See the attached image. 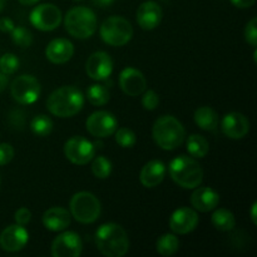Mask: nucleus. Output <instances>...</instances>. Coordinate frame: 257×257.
Masks as SVG:
<instances>
[{
  "mask_svg": "<svg viewBox=\"0 0 257 257\" xmlns=\"http://www.w3.org/2000/svg\"><path fill=\"white\" fill-rule=\"evenodd\" d=\"M29 240V233L22 225H10L0 233V246L8 252L20 251Z\"/></svg>",
  "mask_w": 257,
  "mask_h": 257,
  "instance_id": "nucleus-14",
  "label": "nucleus"
},
{
  "mask_svg": "<svg viewBox=\"0 0 257 257\" xmlns=\"http://www.w3.org/2000/svg\"><path fill=\"white\" fill-rule=\"evenodd\" d=\"M171 178L186 190L198 187L203 181V171L200 163L192 157L178 156L168 166Z\"/></svg>",
  "mask_w": 257,
  "mask_h": 257,
  "instance_id": "nucleus-3",
  "label": "nucleus"
},
{
  "mask_svg": "<svg viewBox=\"0 0 257 257\" xmlns=\"http://www.w3.org/2000/svg\"><path fill=\"white\" fill-rule=\"evenodd\" d=\"M158 104H160V97H158V94L155 90H147L143 94L142 105L145 109L153 110L158 107Z\"/></svg>",
  "mask_w": 257,
  "mask_h": 257,
  "instance_id": "nucleus-34",
  "label": "nucleus"
},
{
  "mask_svg": "<svg viewBox=\"0 0 257 257\" xmlns=\"http://www.w3.org/2000/svg\"><path fill=\"white\" fill-rule=\"evenodd\" d=\"M92 3L95 5V7L104 9V8L110 7V5L114 3V0H92Z\"/></svg>",
  "mask_w": 257,
  "mask_h": 257,
  "instance_id": "nucleus-40",
  "label": "nucleus"
},
{
  "mask_svg": "<svg viewBox=\"0 0 257 257\" xmlns=\"http://www.w3.org/2000/svg\"><path fill=\"white\" fill-rule=\"evenodd\" d=\"M75 2H80V0H75Z\"/></svg>",
  "mask_w": 257,
  "mask_h": 257,
  "instance_id": "nucleus-45",
  "label": "nucleus"
},
{
  "mask_svg": "<svg viewBox=\"0 0 257 257\" xmlns=\"http://www.w3.org/2000/svg\"><path fill=\"white\" fill-rule=\"evenodd\" d=\"M119 87L123 92L131 97L141 95L146 90L147 80L145 75L135 68H125L119 74Z\"/></svg>",
  "mask_w": 257,
  "mask_h": 257,
  "instance_id": "nucleus-16",
  "label": "nucleus"
},
{
  "mask_svg": "<svg viewBox=\"0 0 257 257\" xmlns=\"http://www.w3.org/2000/svg\"><path fill=\"white\" fill-rule=\"evenodd\" d=\"M12 39L14 42V44H17L18 47L28 48L33 43V34L27 28L15 27L12 30Z\"/></svg>",
  "mask_w": 257,
  "mask_h": 257,
  "instance_id": "nucleus-30",
  "label": "nucleus"
},
{
  "mask_svg": "<svg viewBox=\"0 0 257 257\" xmlns=\"http://www.w3.org/2000/svg\"><path fill=\"white\" fill-rule=\"evenodd\" d=\"M83 242L79 235L65 231L54 238L52 243V255L54 257H78L82 255Z\"/></svg>",
  "mask_w": 257,
  "mask_h": 257,
  "instance_id": "nucleus-12",
  "label": "nucleus"
},
{
  "mask_svg": "<svg viewBox=\"0 0 257 257\" xmlns=\"http://www.w3.org/2000/svg\"><path fill=\"white\" fill-rule=\"evenodd\" d=\"M73 54H74V45L64 38L53 39L45 49L48 60L54 64H64L72 59Z\"/></svg>",
  "mask_w": 257,
  "mask_h": 257,
  "instance_id": "nucleus-19",
  "label": "nucleus"
},
{
  "mask_svg": "<svg viewBox=\"0 0 257 257\" xmlns=\"http://www.w3.org/2000/svg\"><path fill=\"white\" fill-rule=\"evenodd\" d=\"M42 87L39 80L30 74H23L15 78L10 85V93L15 102L28 105L34 103L39 98Z\"/></svg>",
  "mask_w": 257,
  "mask_h": 257,
  "instance_id": "nucleus-8",
  "label": "nucleus"
},
{
  "mask_svg": "<svg viewBox=\"0 0 257 257\" xmlns=\"http://www.w3.org/2000/svg\"><path fill=\"white\" fill-rule=\"evenodd\" d=\"M84 105V95L73 85H65L55 89L47 99V108L53 115L59 118H69L82 110Z\"/></svg>",
  "mask_w": 257,
  "mask_h": 257,
  "instance_id": "nucleus-1",
  "label": "nucleus"
},
{
  "mask_svg": "<svg viewBox=\"0 0 257 257\" xmlns=\"http://www.w3.org/2000/svg\"><path fill=\"white\" fill-rule=\"evenodd\" d=\"M245 39L252 47L257 45V19L253 18L247 23L245 28Z\"/></svg>",
  "mask_w": 257,
  "mask_h": 257,
  "instance_id": "nucleus-35",
  "label": "nucleus"
},
{
  "mask_svg": "<svg viewBox=\"0 0 257 257\" xmlns=\"http://www.w3.org/2000/svg\"><path fill=\"white\" fill-rule=\"evenodd\" d=\"M218 202H220V196L211 187H196L191 195V205L200 212H210L215 210Z\"/></svg>",
  "mask_w": 257,
  "mask_h": 257,
  "instance_id": "nucleus-20",
  "label": "nucleus"
},
{
  "mask_svg": "<svg viewBox=\"0 0 257 257\" xmlns=\"http://www.w3.org/2000/svg\"><path fill=\"white\" fill-rule=\"evenodd\" d=\"M8 83H9V79H8V75L4 74V73L0 72V92H3V90L7 88Z\"/></svg>",
  "mask_w": 257,
  "mask_h": 257,
  "instance_id": "nucleus-41",
  "label": "nucleus"
},
{
  "mask_svg": "<svg viewBox=\"0 0 257 257\" xmlns=\"http://www.w3.org/2000/svg\"><path fill=\"white\" fill-rule=\"evenodd\" d=\"M92 172L99 180H105L109 177L110 172H112V163L104 156H98L93 160Z\"/></svg>",
  "mask_w": 257,
  "mask_h": 257,
  "instance_id": "nucleus-29",
  "label": "nucleus"
},
{
  "mask_svg": "<svg viewBox=\"0 0 257 257\" xmlns=\"http://www.w3.org/2000/svg\"><path fill=\"white\" fill-rule=\"evenodd\" d=\"M208 142L203 136L191 135L187 138V151L192 157L203 158L208 153Z\"/></svg>",
  "mask_w": 257,
  "mask_h": 257,
  "instance_id": "nucleus-25",
  "label": "nucleus"
},
{
  "mask_svg": "<svg viewBox=\"0 0 257 257\" xmlns=\"http://www.w3.org/2000/svg\"><path fill=\"white\" fill-rule=\"evenodd\" d=\"M221 128L223 135L231 140H241L250 131V122L242 113L231 112L223 117Z\"/></svg>",
  "mask_w": 257,
  "mask_h": 257,
  "instance_id": "nucleus-17",
  "label": "nucleus"
},
{
  "mask_svg": "<svg viewBox=\"0 0 257 257\" xmlns=\"http://www.w3.org/2000/svg\"><path fill=\"white\" fill-rule=\"evenodd\" d=\"M212 225L220 231H231L236 225L235 216L226 208H218L212 215Z\"/></svg>",
  "mask_w": 257,
  "mask_h": 257,
  "instance_id": "nucleus-24",
  "label": "nucleus"
},
{
  "mask_svg": "<svg viewBox=\"0 0 257 257\" xmlns=\"http://www.w3.org/2000/svg\"><path fill=\"white\" fill-rule=\"evenodd\" d=\"M256 210H257V203L253 202L252 207H251V220H252L253 225H257V217H256Z\"/></svg>",
  "mask_w": 257,
  "mask_h": 257,
  "instance_id": "nucleus-42",
  "label": "nucleus"
},
{
  "mask_svg": "<svg viewBox=\"0 0 257 257\" xmlns=\"http://www.w3.org/2000/svg\"><path fill=\"white\" fill-rule=\"evenodd\" d=\"M115 142L120 146L122 148H131L136 145V133L133 132L130 128H119L118 131H115Z\"/></svg>",
  "mask_w": 257,
  "mask_h": 257,
  "instance_id": "nucleus-31",
  "label": "nucleus"
},
{
  "mask_svg": "<svg viewBox=\"0 0 257 257\" xmlns=\"http://www.w3.org/2000/svg\"><path fill=\"white\" fill-rule=\"evenodd\" d=\"M153 140L162 150L173 151L185 141V128L173 115H162L153 124Z\"/></svg>",
  "mask_w": 257,
  "mask_h": 257,
  "instance_id": "nucleus-4",
  "label": "nucleus"
},
{
  "mask_svg": "<svg viewBox=\"0 0 257 257\" xmlns=\"http://www.w3.org/2000/svg\"><path fill=\"white\" fill-rule=\"evenodd\" d=\"M256 0H231L235 7L240 8V9H247V8H251L253 4H255Z\"/></svg>",
  "mask_w": 257,
  "mask_h": 257,
  "instance_id": "nucleus-39",
  "label": "nucleus"
},
{
  "mask_svg": "<svg viewBox=\"0 0 257 257\" xmlns=\"http://www.w3.org/2000/svg\"><path fill=\"white\" fill-rule=\"evenodd\" d=\"M95 147L90 141L82 136H74L69 138L64 145V155L68 161L78 166L87 165L93 160Z\"/></svg>",
  "mask_w": 257,
  "mask_h": 257,
  "instance_id": "nucleus-9",
  "label": "nucleus"
},
{
  "mask_svg": "<svg viewBox=\"0 0 257 257\" xmlns=\"http://www.w3.org/2000/svg\"><path fill=\"white\" fill-rule=\"evenodd\" d=\"M39 2V0H19L20 4L23 5H27V7H30V5H34L37 4V3Z\"/></svg>",
  "mask_w": 257,
  "mask_h": 257,
  "instance_id": "nucleus-43",
  "label": "nucleus"
},
{
  "mask_svg": "<svg viewBox=\"0 0 257 257\" xmlns=\"http://www.w3.org/2000/svg\"><path fill=\"white\" fill-rule=\"evenodd\" d=\"M8 120H9V124L14 130H23L25 125V113L20 109L12 110L9 113V115H8Z\"/></svg>",
  "mask_w": 257,
  "mask_h": 257,
  "instance_id": "nucleus-33",
  "label": "nucleus"
},
{
  "mask_svg": "<svg viewBox=\"0 0 257 257\" xmlns=\"http://www.w3.org/2000/svg\"><path fill=\"white\" fill-rule=\"evenodd\" d=\"M14 157V148L9 143H0V166H5Z\"/></svg>",
  "mask_w": 257,
  "mask_h": 257,
  "instance_id": "nucleus-36",
  "label": "nucleus"
},
{
  "mask_svg": "<svg viewBox=\"0 0 257 257\" xmlns=\"http://www.w3.org/2000/svg\"><path fill=\"white\" fill-rule=\"evenodd\" d=\"M14 28L15 25L12 19H9V18H3V19H0V30L3 33H12V30Z\"/></svg>",
  "mask_w": 257,
  "mask_h": 257,
  "instance_id": "nucleus-38",
  "label": "nucleus"
},
{
  "mask_svg": "<svg viewBox=\"0 0 257 257\" xmlns=\"http://www.w3.org/2000/svg\"><path fill=\"white\" fill-rule=\"evenodd\" d=\"M95 243L102 255L122 257L130 248V240L124 228L118 223H104L95 232Z\"/></svg>",
  "mask_w": 257,
  "mask_h": 257,
  "instance_id": "nucleus-2",
  "label": "nucleus"
},
{
  "mask_svg": "<svg viewBox=\"0 0 257 257\" xmlns=\"http://www.w3.org/2000/svg\"><path fill=\"white\" fill-rule=\"evenodd\" d=\"M67 32L77 39H88L97 30V17L87 7L72 8L64 19Z\"/></svg>",
  "mask_w": 257,
  "mask_h": 257,
  "instance_id": "nucleus-5",
  "label": "nucleus"
},
{
  "mask_svg": "<svg viewBox=\"0 0 257 257\" xmlns=\"http://www.w3.org/2000/svg\"><path fill=\"white\" fill-rule=\"evenodd\" d=\"M14 218L15 222H17L18 225L25 226L30 222V220H32V212H30L27 207H20L19 210L15 212Z\"/></svg>",
  "mask_w": 257,
  "mask_h": 257,
  "instance_id": "nucleus-37",
  "label": "nucleus"
},
{
  "mask_svg": "<svg viewBox=\"0 0 257 257\" xmlns=\"http://www.w3.org/2000/svg\"><path fill=\"white\" fill-rule=\"evenodd\" d=\"M87 74L94 80H105L113 70V62L105 52H95L90 54L85 64Z\"/></svg>",
  "mask_w": 257,
  "mask_h": 257,
  "instance_id": "nucleus-15",
  "label": "nucleus"
},
{
  "mask_svg": "<svg viewBox=\"0 0 257 257\" xmlns=\"http://www.w3.org/2000/svg\"><path fill=\"white\" fill-rule=\"evenodd\" d=\"M162 9L156 2H145L137 10L138 25L145 30H152L160 25L162 20Z\"/></svg>",
  "mask_w": 257,
  "mask_h": 257,
  "instance_id": "nucleus-18",
  "label": "nucleus"
},
{
  "mask_svg": "<svg viewBox=\"0 0 257 257\" xmlns=\"http://www.w3.org/2000/svg\"><path fill=\"white\" fill-rule=\"evenodd\" d=\"M30 23L42 32H52L62 23V12L54 4H40L30 13Z\"/></svg>",
  "mask_w": 257,
  "mask_h": 257,
  "instance_id": "nucleus-10",
  "label": "nucleus"
},
{
  "mask_svg": "<svg viewBox=\"0 0 257 257\" xmlns=\"http://www.w3.org/2000/svg\"><path fill=\"white\" fill-rule=\"evenodd\" d=\"M178 246H180V241L172 233H165L161 236L156 243V248L157 252L162 256H172L177 252Z\"/></svg>",
  "mask_w": 257,
  "mask_h": 257,
  "instance_id": "nucleus-27",
  "label": "nucleus"
},
{
  "mask_svg": "<svg viewBox=\"0 0 257 257\" xmlns=\"http://www.w3.org/2000/svg\"><path fill=\"white\" fill-rule=\"evenodd\" d=\"M19 69V59L12 53H7L0 58V72L4 74H14Z\"/></svg>",
  "mask_w": 257,
  "mask_h": 257,
  "instance_id": "nucleus-32",
  "label": "nucleus"
},
{
  "mask_svg": "<svg viewBox=\"0 0 257 257\" xmlns=\"http://www.w3.org/2000/svg\"><path fill=\"white\" fill-rule=\"evenodd\" d=\"M85 127L93 137L107 138L114 135L118 127V120L107 110H97L88 117Z\"/></svg>",
  "mask_w": 257,
  "mask_h": 257,
  "instance_id": "nucleus-11",
  "label": "nucleus"
},
{
  "mask_svg": "<svg viewBox=\"0 0 257 257\" xmlns=\"http://www.w3.org/2000/svg\"><path fill=\"white\" fill-rule=\"evenodd\" d=\"M53 120L44 114H39L34 117L30 122V128L33 133L38 137H47L53 131Z\"/></svg>",
  "mask_w": 257,
  "mask_h": 257,
  "instance_id": "nucleus-28",
  "label": "nucleus"
},
{
  "mask_svg": "<svg viewBox=\"0 0 257 257\" xmlns=\"http://www.w3.org/2000/svg\"><path fill=\"white\" fill-rule=\"evenodd\" d=\"M166 176V166L162 161L153 160L150 161L142 168L140 175L141 183L147 188L157 187L163 181Z\"/></svg>",
  "mask_w": 257,
  "mask_h": 257,
  "instance_id": "nucleus-21",
  "label": "nucleus"
},
{
  "mask_svg": "<svg viewBox=\"0 0 257 257\" xmlns=\"http://www.w3.org/2000/svg\"><path fill=\"white\" fill-rule=\"evenodd\" d=\"M198 215L195 210L188 207H181L176 210L170 217V228L177 235L190 233L197 227Z\"/></svg>",
  "mask_w": 257,
  "mask_h": 257,
  "instance_id": "nucleus-13",
  "label": "nucleus"
},
{
  "mask_svg": "<svg viewBox=\"0 0 257 257\" xmlns=\"http://www.w3.org/2000/svg\"><path fill=\"white\" fill-rule=\"evenodd\" d=\"M195 123L203 131L215 132L218 127V114L211 107H200L195 112Z\"/></svg>",
  "mask_w": 257,
  "mask_h": 257,
  "instance_id": "nucleus-23",
  "label": "nucleus"
},
{
  "mask_svg": "<svg viewBox=\"0 0 257 257\" xmlns=\"http://www.w3.org/2000/svg\"><path fill=\"white\" fill-rule=\"evenodd\" d=\"M109 97V89L104 84H92L87 89V99L89 100L90 104L97 105V107L107 104Z\"/></svg>",
  "mask_w": 257,
  "mask_h": 257,
  "instance_id": "nucleus-26",
  "label": "nucleus"
},
{
  "mask_svg": "<svg viewBox=\"0 0 257 257\" xmlns=\"http://www.w3.org/2000/svg\"><path fill=\"white\" fill-rule=\"evenodd\" d=\"M5 3H7V0H0V12H3V10H4Z\"/></svg>",
  "mask_w": 257,
  "mask_h": 257,
  "instance_id": "nucleus-44",
  "label": "nucleus"
},
{
  "mask_svg": "<svg viewBox=\"0 0 257 257\" xmlns=\"http://www.w3.org/2000/svg\"><path fill=\"white\" fill-rule=\"evenodd\" d=\"M43 225L49 231H64L70 225V213L63 207H50L43 215Z\"/></svg>",
  "mask_w": 257,
  "mask_h": 257,
  "instance_id": "nucleus-22",
  "label": "nucleus"
},
{
  "mask_svg": "<svg viewBox=\"0 0 257 257\" xmlns=\"http://www.w3.org/2000/svg\"><path fill=\"white\" fill-rule=\"evenodd\" d=\"M70 213L80 223H93L99 218L102 206L99 200L90 192H78L69 203Z\"/></svg>",
  "mask_w": 257,
  "mask_h": 257,
  "instance_id": "nucleus-6",
  "label": "nucleus"
},
{
  "mask_svg": "<svg viewBox=\"0 0 257 257\" xmlns=\"http://www.w3.org/2000/svg\"><path fill=\"white\" fill-rule=\"evenodd\" d=\"M100 38L112 47H122L133 37V27L122 17H109L100 25Z\"/></svg>",
  "mask_w": 257,
  "mask_h": 257,
  "instance_id": "nucleus-7",
  "label": "nucleus"
}]
</instances>
